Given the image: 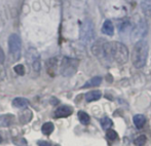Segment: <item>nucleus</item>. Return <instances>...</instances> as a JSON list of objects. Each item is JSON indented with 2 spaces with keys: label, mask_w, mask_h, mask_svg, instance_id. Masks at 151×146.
Instances as JSON below:
<instances>
[{
  "label": "nucleus",
  "mask_w": 151,
  "mask_h": 146,
  "mask_svg": "<svg viewBox=\"0 0 151 146\" xmlns=\"http://www.w3.org/2000/svg\"><path fill=\"white\" fill-rule=\"evenodd\" d=\"M101 82H102V77H99V76H97V77H93L91 79L88 80V81H86V83L82 86V88L98 86H100V84H101Z\"/></svg>",
  "instance_id": "15"
},
{
  "label": "nucleus",
  "mask_w": 151,
  "mask_h": 146,
  "mask_svg": "<svg viewBox=\"0 0 151 146\" xmlns=\"http://www.w3.org/2000/svg\"><path fill=\"white\" fill-rule=\"evenodd\" d=\"M101 124H102V128L105 129V130H108V129H110V127L112 126V122L109 117H104L103 119L101 120Z\"/></svg>",
  "instance_id": "22"
},
{
  "label": "nucleus",
  "mask_w": 151,
  "mask_h": 146,
  "mask_svg": "<svg viewBox=\"0 0 151 146\" xmlns=\"http://www.w3.org/2000/svg\"><path fill=\"white\" fill-rule=\"evenodd\" d=\"M38 146H52L47 141H38Z\"/></svg>",
  "instance_id": "27"
},
{
  "label": "nucleus",
  "mask_w": 151,
  "mask_h": 146,
  "mask_svg": "<svg viewBox=\"0 0 151 146\" xmlns=\"http://www.w3.org/2000/svg\"><path fill=\"white\" fill-rule=\"evenodd\" d=\"M101 97H102V93L100 91H91V92H88L86 95V100L88 102H93V101L99 100Z\"/></svg>",
  "instance_id": "14"
},
{
  "label": "nucleus",
  "mask_w": 151,
  "mask_h": 146,
  "mask_svg": "<svg viewBox=\"0 0 151 146\" xmlns=\"http://www.w3.org/2000/svg\"><path fill=\"white\" fill-rule=\"evenodd\" d=\"M32 116H33V114H32L31 110H29V109L23 110V111L20 113L21 122H22V124H27V122H29L32 119Z\"/></svg>",
  "instance_id": "13"
},
{
  "label": "nucleus",
  "mask_w": 151,
  "mask_h": 146,
  "mask_svg": "<svg viewBox=\"0 0 151 146\" xmlns=\"http://www.w3.org/2000/svg\"><path fill=\"white\" fill-rule=\"evenodd\" d=\"M142 10L146 16L151 17V0H143L141 3Z\"/></svg>",
  "instance_id": "18"
},
{
  "label": "nucleus",
  "mask_w": 151,
  "mask_h": 146,
  "mask_svg": "<svg viewBox=\"0 0 151 146\" xmlns=\"http://www.w3.org/2000/svg\"><path fill=\"white\" fill-rule=\"evenodd\" d=\"M14 143L18 146H28V143H27V141L24 138H18V140L14 139Z\"/></svg>",
  "instance_id": "24"
},
{
  "label": "nucleus",
  "mask_w": 151,
  "mask_h": 146,
  "mask_svg": "<svg viewBox=\"0 0 151 146\" xmlns=\"http://www.w3.org/2000/svg\"><path fill=\"white\" fill-rule=\"evenodd\" d=\"M5 61V56H4V52L1 47H0V64H3Z\"/></svg>",
  "instance_id": "26"
},
{
  "label": "nucleus",
  "mask_w": 151,
  "mask_h": 146,
  "mask_svg": "<svg viewBox=\"0 0 151 146\" xmlns=\"http://www.w3.org/2000/svg\"><path fill=\"white\" fill-rule=\"evenodd\" d=\"M16 122V116L14 114L5 113L0 114V128H7Z\"/></svg>",
  "instance_id": "7"
},
{
  "label": "nucleus",
  "mask_w": 151,
  "mask_h": 146,
  "mask_svg": "<svg viewBox=\"0 0 151 146\" xmlns=\"http://www.w3.org/2000/svg\"><path fill=\"white\" fill-rule=\"evenodd\" d=\"M14 70L18 75H24L26 70H25V66L23 64H18L14 67Z\"/></svg>",
  "instance_id": "23"
},
{
  "label": "nucleus",
  "mask_w": 151,
  "mask_h": 146,
  "mask_svg": "<svg viewBox=\"0 0 151 146\" xmlns=\"http://www.w3.org/2000/svg\"><path fill=\"white\" fill-rule=\"evenodd\" d=\"M72 113H73V108L71 106L63 105V106H60L55 111V116L57 118H63V117H68Z\"/></svg>",
  "instance_id": "8"
},
{
  "label": "nucleus",
  "mask_w": 151,
  "mask_h": 146,
  "mask_svg": "<svg viewBox=\"0 0 151 146\" xmlns=\"http://www.w3.org/2000/svg\"><path fill=\"white\" fill-rule=\"evenodd\" d=\"M78 119H79V122H81L82 124H90V115H88L86 112L84 111H79L78 112Z\"/></svg>",
  "instance_id": "19"
},
{
  "label": "nucleus",
  "mask_w": 151,
  "mask_h": 146,
  "mask_svg": "<svg viewBox=\"0 0 151 146\" xmlns=\"http://www.w3.org/2000/svg\"><path fill=\"white\" fill-rule=\"evenodd\" d=\"M146 30H147V27L144 24L143 21H141L140 24L133 30L132 36H133V38H142L144 35H146V32H147Z\"/></svg>",
  "instance_id": "9"
},
{
  "label": "nucleus",
  "mask_w": 151,
  "mask_h": 146,
  "mask_svg": "<svg viewBox=\"0 0 151 146\" xmlns=\"http://www.w3.org/2000/svg\"><path fill=\"white\" fill-rule=\"evenodd\" d=\"M8 52L14 61L20 60L22 54V40L18 34H12L8 37Z\"/></svg>",
  "instance_id": "3"
},
{
  "label": "nucleus",
  "mask_w": 151,
  "mask_h": 146,
  "mask_svg": "<svg viewBox=\"0 0 151 146\" xmlns=\"http://www.w3.org/2000/svg\"><path fill=\"white\" fill-rule=\"evenodd\" d=\"M27 60L31 67V70L35 73H39L41 69V61H40V55L36 48L29 47L27 50Z\"/></svg>",
  "instance_id": "5"
},
{
  "label": "nucleus",
  "mask_w": 151,
  "mask_h": 146,
  "mask_svg": "<svg viewBox=\"0 0 151 146\" xmlns=\"http://www.w3.org/2000/svg\"><path fill=\"white\" fill-rule=\"evenodd\" d=\"M5 76H6V74H5V69H4L3 65L0 64V81H2V80L5 79Z\"/></svg>",
  "instance_id": "25"
},
{
  "label": "nucleus",
  "mask_w": 151,
  "mask_h": 146,
  "mask_svg": "<svg viewBox=\"0 0 151 146\" xmlns=\"http://www.w3.org/2000/svg\"><path fill=\"white\" fill-rule=\"evenodd\" d=\"M148 52H149V45L146 40L141 39L136 42L132 53V62L134 67L142 68L145 66L148 58Z\"/></svg>",
  "instance_id": "2"
},
{
  "label": "nucleus",
  "mask_w": 151,
  "mask_h": 146,
  "mask_svg": "<svg viewBox=\"0 0 151 146\" xmlns=\"http://www.w3.org/2000/svg\"><path fill=\"white\" fill-rule=\"evenodd\" d=\"M146 141H147V137H146L145 135H141V136L137 137V138L135 139L134 143H135L137 146H144L146 143Z\"/></svg>",
  "instance_id": "20"
},
{
  "label": "nucleus",
  "mask_w": 151,
  "mask_h": 146,
  "mask_svg": "<svg viewBox=\"0 0 151 146\" xmlns=\"http://www.w3.org/2000/svg\"><path fill=\"white\" fill-rule=\"evenodd\" d=\"M57 67H58L57 58H52V59H50V60H47V62H46V70H47V73L50 74V75H52V76L55 75Z\"/></svg>",
  "instance_id": "10"
},
{
  "label": "nucleus",
  "mask_w": 151,
  "mask_h": 146,
  "mask_svg": "<svg viewBox=\"0 0 151 146\" xmlns=\"http://www.w3.org/2000/svg\"><path fill=\"white\" fill-rule=\"evenodd\" d=\"M91 52L96 57H103L109 62H115L123 65L129 60V50L121 42H97L91 47Z\"/></svg>",
  "instance_id": "1"
},
{
  "label": "nucleus",
  "mask_w": 151,
  "mask_h": 146,
  "mask_svg": "<svg viewBox=\"0 0 151 146\" xmlns=\"http://www.w3.org/2000/svg\"><path fill=\"white\" fill-rule=\"evenodd\" d=\"M78 64H79V61L76 60V59L67 58V57L64 58L62 60L61 67H60L61 74L63 76H65V77L72 76L73 74H75L76 70H77Z\"/></svg>",
  "instance_id": "4"
},
{
  "label": "nucleus",
  "mask_w": 151,
  "mask_h": 146,
  "mask_svg": "<svg viewBox=\"0 0 151 146\" xmlns=\"http://www.w3.org/2000/svg\"><path fill=\"white\" fill-rule=\"evenodd\" d=\"M102 32L108 36H112L114 34V26L110 20H106L102 26Z\"/></svg>",
  "instance_id": "11"
},
{
  "label": "nucleus",
  "mask_w": 151,
  "mask_h": 146,
  "mask_svg": "<svg viewBox=\"0 0 151 146\" xmlns=\"http://www.w3.org/2000/svg\"><path fill=\"white\" fill-rule=\"evenodd\" d=\"M133 120H134L135 126L137 127L138 129H142L146 122V118L143 114H137V115H135L133 118Z\"/></svg>",
  "instance_id": "16"
},
{
  "label": "nucleus",
  "mask_w": 151,
  "mask_h": 146,
  "mask_svg": "<svg viewBox=\"0 0 151 146\" xmlns=\"http://www.w3.org/2000/svg\"><path fill=\"white\" fill-rule=\"evenodd\" d=\"M2 142V138H1V136H0V143Z\"/></svg>",
  "instance_id": "28"
},
{
  "label": "nucleus",
  "mask_w": 151,
  "mask_h": 146,
  "mask_svg": "<svg viewBox=\"0 0 151 146\" xmlns=\"http://www.w3.org/2000/svg\"><path fill=\"white\" fill-rule=\"evenodd\" d=\"M54 130H55V126H54V124H52V122H50L43 124V126H42V128H41L42 133H43L45 136L50 135L52 132H54Z\"/></svg>",
  "instance_id": "17"
},
{
  "label": "nucleus",
  "mask_w": 151,
  "mask_h": 146,
  "mask_svg": "<svg viewBox=\"0 0 151 146\" xmlns=\"http://www.w3.org/2000/svg\"><path fill=\"white\" fill-rule=\"evenodd\" d=\"M93 38H95V29L93 23L90 20L84 21L80 29V39L84 43H90Z\"/></svg>",
  "instance_id": "6"
},
{
  "label": "nucleus",
  "mask_w": 151,
  "mask_h": 146,
  "mask_svg": "<svg viewBox=\"0 0 151 146\" xmlns=\"http://www.w3.org/2000/svg\"><path fill=\"white\" fill-rule=\"evenodd\" d=\"M106 136H107V138L111 141H115L116 139L118 138L117 133H116L114 130H112V129H108L107 133H106Z\"/></svg>",
  "instance_id": "21"
},
{
  "label": "nucleus",
  "mask_w": 151,
  "mask_h": 146,
  "mask_svg": "<svg viewBox=\"0 0 151 146\" xmlns=\"http://www.w3.org/2000/svg\"><path fill=\"white\" fill-rule=\"evenodd\" d=\"M12 105L16 108H26L29 105V100L26 98H22V97H19L12 100Z\"/></svg>",
  "instance_id": "12"
}]
</instances>
